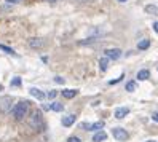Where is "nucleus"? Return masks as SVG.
<instances>
[{
	"label": "nucleus",
	"mask_w": 158,
	"mask_h": 142,
	"mask_svg": "<svg viewBox=\"0 0 158 142\" xmlns=\"http://www.w3.org/2000/svg\"><path fill=\"white\" fill-rule=\"evenodd\" d=\"M148 77H150V72H148L147 69H141L137 72V80H147Z\"/></svg>",
	"instance_id": "obj_13"
},
{
	"label": "nucleus",
	"mask_w": 158,
	"mask_h": 142,
	"mask_svg": "<svg viewBox=\"0 0 158 142\" xmlns=\"http://www.w3.org/2000/svg\"><path fill=\"white\" fill-rule=\"evenodd\" d=\"M29 125H31V128L39 129V131L43 128V115H42V112H40V110H35L32 115H31V118H29Z\"/></svg>",
	"instance_id": "obj_2"
},
{
	"label": "nucleus",
	"mask_w": 158,
	"mask_h": 142,
	"mask_svg": "<svg viewBox=\"0 0 158 142\" xmlns=\"http://www.w3.org/2000/svg\"><path fill=\"white\" fill-rule=\"evenodd\" d=\"M11 109H13V99L10 96L0 98V112L8 113V112H11Z\"/></svg>",
	"instance_id": "obj_3"
},
{
	"label": "nucleus",
	"mask_w": 158,
	"mask_h": 142,
	"mask_svg": "<svg viewBox=\"0 0 158 142\" xmlns=\"http://www.w3.org/2000/svg\"><path fill=\"white\" fill-rule=\"evenodd\" d=\"M152 120L158 123V112H155V113H153V115H152Z\"/></svg>",
	"instance_id": "obj_24"
},
{
	"label": "nucleus",
	"mask_w": 158,
	"mask_h": 142,
	"mask_svg": "<svg viewBox=\"0 0 158 142\" xmlns=\"http://www.w3.org/2000/svg\"><path fill=\"white\" fill-rule=\"evenodd\" d=\"M107 139V132H104V131H98L96 132V134L94 136H93V140H94V142H104Z\"/></svg>",
	"instance_id": "obj_10"
},
{
	"label": "nucleus",
	"mask_w": 158,
	"mask_h": 142,
	"mask_svg": "<svg viewBox=\"0 0 158 142\" xmlns=\"http://www.w3.org/2000/svg\"><path fill=\"white\" fill-rule=\"evenodd\" d=\"M109 61H110V59H109V58H106V56L99 59V67H101V70H102V72H106V70H107V67H109Z\"/></svg>",
	"instance_id": "obj_14"
},
{
	"label": "nucleus",
	"mask_w": 158,
	"mask_h": 142,
	"mask_svg": "<svg viewBox=\"0 0 158 142\" xmlns=\"http://www.w3.org/2000/svg\"><path fill=\"white\" fill-rule=\"evenodd\" d=\"M83 129H86V131H101L102 128H104V121H96V123H83L81 125Z\"/></svg>",
	"instance_id": "obj_5"
},
{
	"label": "nucleus",
	"mask_w": 158,
	"mask_h": 142,
	"mask_svg": "<svg viewBox=\"0 0 158 142\" xmlns=\"http://www.w3.org/2000/svg\"><path fill=\"white\" fill-rule=\"evenodd\" d=\"M0 50H2V51H5L6 54H13V56L16 54V53H15V51L10 48V46H6V45H0Z\"/></svg>",
	"instance_id": "obj_19"
},
{
	"label": "nucleus",
	"mask_w": 158,
	"mask_h": 142,
	"mask_svg": "<svg viewBox=\"0 0 158 142\" xmlns=\"http://www.w3.org/2000/svg\"><path fill=\"white\" fill-rule=\"evenodd\" d=\"M148 46H150V40H142V42L137 43V48L139 50H147Z\"/></svg>",
	"instance_id": "obj_18"
},
{
	"label": "nucleus",
	"mask_w": 158,
	"mask_h": 142,
	"mask_svg": "<svg viewBox=\"0 0 158 142\" xmlns=\"http://www.w3.org/2000/svg\"><path fill=\"white\" fill-rule=\"evenodd\" d=\"M64 78H61V77H54V83H59V85H64Z\"/></svg>",
	"instance_id": "obj_22"
},
{
	"label": "nucleus",
	"mask_w": 158,
	"mask_h": 142,
	"mask_svg": "<svg viewBox=\"0 0 158 142\" xmlns=\"http://www.w3.org/2000/svg\"><path fill=\"white\" fill-rule=\"evenodd\" d=\"M27 113H29V102L27 101H19L16 102L11 109V115L15 120H23Z\"/></svg>",
	"instance_id": "obj_1"
},
{
	"label": "nucleus",
	"mask_w": 158,
	"mask_h": 142,
	"mask_svg": "<svg viewBox=\"0 0 158 142\" xmlns=\"http://www.w3.org/2000/svg\"><path fill=\"white\" fill-rule=\"evenodd\" d=\"M153 31L158 34V23H153Z\"/></svg>",
	"instance_id": "obj_26"
},
{
	"label": "nucleus",
	"mask_w": 158,
	"mask_h": 142,
	"mask_svg": "<svg viewBox=\"0 0 158 142\" xmlns=\"http://www.w3.org/2000/svg\"><path fill=\"white\" fill-rule=\"evenodd\" d=\"M145 13H148V15H158V6H155V5H147V6H145Z\"/></svg>",
	"instance_id": "obj_16"
},
{
	"label": "nucleus",
	"mask_w": 158,
	"mask_h": 142,
	"mask_svg": "<svg viewBox=\"0 0 158 142\" xmlns=\"http://www.w3.org/2000/svg\"><path fill=\"white\" fill-rule=\"evenodd\" d=\"M136 88H137V83L136 81H128L126 83V91H129V93H133V91H136Z\"/></svg>",
	"instance_id": "obj_17"
},
{
	"label": "nucleus",
	"mask_w": 158,
	"mask_h": 142,
	"mask_svg": "<svg viewBox=\"0 0 158 142\" xmlns=\"http://www.w3.org/2000/svg\"><path fill=\"white\" fill-rule=\"evenodd\" d=\"M50 109H51V110H54V112H62V110H64V106H62L61 102H51Z\"/></svg>",
	"instance_id": "obj_15"
},
{
	"label": "nucleus",
	"mask_w": 158,
	"mask_h": 142,
	"mask_svg": "<svg viewBox=\"0 0 158 142\" xmlns=\"http://www.w3.org/2000/svg\"><path fill=\"white\" fill-rule=\"evenodd\" d=\"M45 45V40L43 39H37V37H34V39H29V46L32 50H40L43 48Z\"/></svg>",
	"instance_id": "obj_6"
},
{
	"label": "nucleus",
	"mask_w": 158,
	"mask_h": 142,
	"mask_svg": "<svg viewBox=\"0 0 158 142\" xmlns=\"http://www.w3.org/2000/svg\"><path fill=\"white\" fill-rule=\"evenodd\" d=\"M56 96H58V93L54 91V90H53V91H50L48 94H46V98H48V99H54V98H56Z\"/></svg>",
	"instance_id": "obj_21"
},
{
	"label": "nucleus",
	"mask_w": 158,
	"mask_h": 142,
	"mask_svg": "<svg viewBox=\"0 0 158 142\" xmlns=\"http://www.w3.org/2000/svg\"><path fill=\"white\" fill-rule=\"evenodd\" d=\"M120 56H122V50H118V48H110V50H106V58L112 59V61L118 59Z\"/></svg>",
	"instance_id": "obj_7"
},
{
	"label": "nucleus",
	"mask_w": 158,
	"mask_h": 142,
	"mask_svg": "<svg viewBox=\"0 0 158 142\" xmlns=\"http://www.w3.org/2000/svg\"><path fill=\"white\" fill-rule=\"evenodd\" d=\"M128 113H129V109H128V107H118V109L115 110V117H117V118H125Z\"/></svg>",
	"instance_id": "obj_11"
},
{
	"label": "nucleus",
	"mask_w": 158,
	"mask_h": 142,
	"mask_svg": "<svg viewBox=\"0 0 158 142\" xmlns=\"http://www.w3.org/2000/svg\"><path fill=\"white\" fill-rule=\"evenodd\" d=\"M21 0H6V3H19Z\"/></svg>",
	"instance_id": "obj_25"
},
{
	"label": "nucleus",
	"mask_w": 158,
	"mask_h": 142,
	"mask_svg": "<svg viewBox=\"0 0 158 142\" xmlns=\"http://www.w3.org/2000/svg\"><path fill=\"white\" fill-rule=\"evenodd\" d=\"M112 136H114L115 140H118V142H126V140L129 139L128 131L123 129V128H114V129H112Z\"/></svg>",
	"instance_id": "obj_4"
},
{
	"label": "nucleus",
	"mask_w": 158,
	"mask_h": 142,
	"mask_svg": "<svg viewBox=\"0 0 158 142\" xmlns=\"http://www.w3.org/2000/svg\"><path fill=\"white\" fill-rule=\"evenodd\" d=\"M48 2H56V0H48Z\"/></svg>",
	"instance_id": "obj_29"
},
{
	"label": "nucleus",
	"mask_w": 158,
	"mask_h": 142,
	"mask_svg": "<svg viewBox=\"0 0 158 142\" xmlns=\"http://www.w3.org/2000/svg\"><path fill=\"white\" fill-rule=\"evenodd\" d=\"M10 85H11V86H21V78H19V77H15Z\"/></svg>",
	"instance_id": "obj_20"
},
{
	"label": "nucleus",
	"mask_w": 158,
	"mask_h": 142,
	"mask_svg": "<svg viewBox=\"0 0 158 142\" xmlns=\"http://www.w3.org/2000/svg\"><path fill=\"white\" fill-rule=\"evenodd\" d=\"M29 93H31V96L37 98L39 101H43V99L46 98V94H45L42 90H39V88H31V90H29Z\"/></svg>",
	"instance_id": "obj_9"
},
{
	"label": "nucleus",
	"mask_w": 158,
	"mask_h": 142,
	"mask_svg": "<svg viewBox=\"0 0 158 142\" xmlns=\"http://www.w3.org/2000/svg\"><path fill=\"white\" fill-rule=\"evenodd\" d=\"M67 142H81V140H80L77 136H72V137H69V140H67Z\"/></svg>",
	"instance_id": "obj_23"
},
{
	"label": "nucleus",
	"mask_w": 158,
	"mask_h": 142,
	"mask_svg": "<svg viewBox=\"0 0 158 142\" xmlns=\"http://www.w3.org/2000/svg\"><path fill=\"white\" fill-rule=\"evenodd\" d=\"M75 120H77V115H73V113H70V115H66V117H62V126H66V128H69V126H72L73 123H75Z\"/></svg>",
	"instance_id": "obj_8"
},
{
	"label": "nucleus",
	"mask_w": 158,
	"mask_h": 142,
	"mask_svg": "<svg viewBox=\"0 0 158 142\" xmlns=\"http://www.w3.org/2000/svg\"><path fill=\"white\" fill-rule=\"evenodd\" d=\"M78 94V90H62V96L66 99H72Z\"/></svg>",
	"instance_id": "obj_12"
},
{
	"label": "nucleus",
	"mask_w": 158,
	"mask_h": 142,
	"mask_svg": "<svg viewBox=\"0 0 158 142\" xmlns=\"http://www.w3.org/2000/svg\"><path fill=\"white\" fill-rule=\"evenodd\" d=\"M118 2H122V3H125V2H126V0H118Z\"/></svg>",
	"instance_id": "obj_27"
},
{
	"label": "nucleus",
	"mask_w": 158,
	"mask_h": 142,
	"mask_svg": "<svg viewBox=\"0 0 158 142\" xmlns=\"http://www.w3.org/2000/svg\"><path fill=\"white\" fill-rule=\"evenodd\" d=\"M145 142H158V140H145Z\"/></svg>",
	"instance_id": "obj_28"
}]
</instances>
